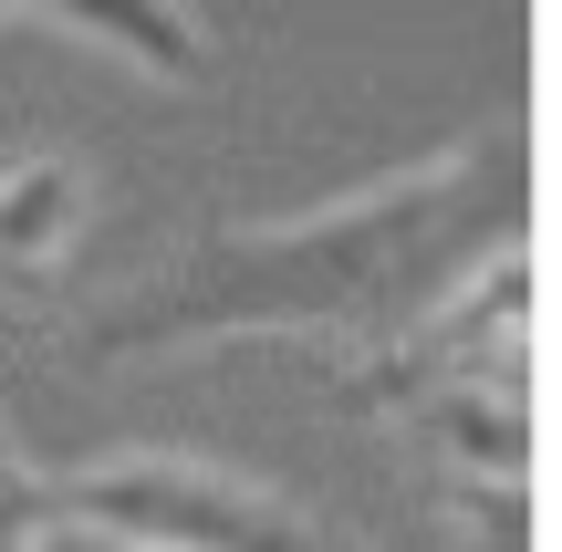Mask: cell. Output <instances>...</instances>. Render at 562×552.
I'll return each instance as SVG.
<instances>
[{
    "label": "cell",
    "mask_w": 562,
    "mask_h": 552,
    "mask_svg": "<svg viewBox=\"0 0 562 552\" xmlns=\"http://www.w3.org/2000/svg\"><path fill=\"white\" fill-rule=\"evenodd\" d=\"M42 491H53V521L104 532L125 552H364L323 511L261 491V480H229L209 459H104V470L42 480Z\"/></svg>",
    "instance_id": "cell-2"
},
{
    "label": "cell",
    "mask_w": 562,
    "mask_h": 552,
    "mask_svg": "<svg viewBox=\"0 0 562 552\" xmlns=\"http://www.w3.org/2000/svg\"><path fill=\"white\" fill-rule=\"evenodd\" d=\"M83 209H94L83 157L0 167V292H53L63 261H74V240H83Z\"/></svg>",
    "instance_id": "cell-4"
},
{
    "label": "cell",
    "mask_w": 562,
    "mask_h": 552,
    "mask_svg": "<svg viewBox=\"0 0 562 552\" xmlns=\"http://www.w3.org/2000/svg\"><path fill=\"white\" fill-rule=\"evenodd\" d=\"M510 229H521L510 136H459L427 167L375 178L334 209L199 229L157 282L104 303L74 334V354L83 365H146L178 345H220V334H344V345L385 354L480 261V240H510Z\"/></svg>",
    "instance_id": "cell-1"
},
{
    "label": "cell",
    "mask_w": 562,
    "mask_h": 552,
    "mask_svg": "<svg viewBox=\"0 0 562 552\" xmlns=\"http://www.w3.org/2000/svg\"><path fill=\"white\" fill-rule=\"evenodd\" d=\"M42 21H63V32L104 42V53L146 63V74H209V32L188 11H115V0H42Z\"/></svg>",
    "instance_id": "cell-5"
},
{
    "label": "cell",
    "mask_w": 562,
    "mask_h": 552,
    "mask_svg": "<svg viewBox=\"0 0 562 552\" xmlns=\"http://www.w3.org/2000/svg\"><path fill=\"white\" fill-rule=\"evenodd\" d=\"M42 532H53V491L21 459V438L0 428V552H42Z\"/></svg>",
    "instance_id": "cell-6"
},
{
    "label": "cell",
    "mask_w": 562,
    "mask_h": 552,
    "mask_svg": "<svg viewBox=\"0 0 562 552\" xmlns=\"http://www.w3.org/2000/svg\"><path fill=\"white\" fill-rule=\"evenodd\" d=\"M521 324H531V271L490 261V282H469L459 313L406 324L396 345L355 375V407H396L406 417V407H427V396H448V386H501V375H521Z\"/></svg>",
    "instance_id": "cell-3"
}]
</instances>
